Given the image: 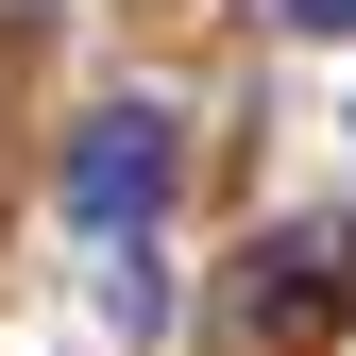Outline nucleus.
I'll return each instance as SVG.
<instances>
[{
	"label": "nucleus",
	"instance_id": "nucleus-1",
	"mask_svg": "<svg viewBox=\"0 0 356 356\" xmlns=\"http://www.w3.org/2000/svg\"><path fill=\"white\" fill-rule=\"evenodd\" d=\"M204 339H220V356H323V339H339V254H323V238L238 254L220 305H204Z\"/></svg>",
	"mask_w": 356,
	"mask_h": 356
},
{
	"label": "nucleus",
	"instance_id": "nucleus-2",
	"mask_svg": "<svg viewBox=\"0 0 356 356\" xmlns=\"http://www.w3.org/2000/svg\"><path fill=\"white\" fill-rule=\"evenodd\" d=\"M170 187H187V119H153V102H102V119L68 136V220H85V238H136Z\"/></svg>",
	"mask_w": 356,
	"mask_h": 356
},
{
	"label": "nucleus",
	"instance_id": "nucleus-3",
	"mask_svg": "<svg viewBox=\"0 0 356 356\" xmlns=\"http://www.w3.org/2000/svg\"><path fill=\"white\" fill-rule=\"evenodd\" d=\"M289 17H305V34H356V0H289Z\"/></svg>",
	"mask_w": 356,
	"mask_h": 356
}]
</instances>
